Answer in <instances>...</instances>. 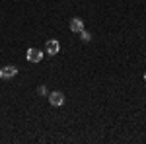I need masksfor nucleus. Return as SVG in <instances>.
I'll use <instances>...</instances> for the list:
<instances>
[{
    "instance_id": "f257e3e1",
    "label": "nucleus",
    "mask_w": 146,
    "mask_h": 144,
    "mask_svg": "<svg viewBox=\"0 0 146 144\" xmlns=\"http://www.w3.org/2000/svg\"><path fill=\"white\" fill-rule=\"evenodd\" d=\"M49 103L55 105V107L64 105V94H62V92H51V94H49Z\"/></svg>"
},
{
    "instance_id": "f03ea898",
    "label": "nucleus",
    "mask_w": 146,
    "mask_h": 144,
    "mask_svg": "<svg viewBox=\"0 0 146 144\" xmlns=\"http://www.w3.org/2000/svg\"><path fill=\"white\" fill-rule=\"evenodd\" d=\"M25 56H27L29 62H41V60H43V51L31 47V49H27V55H25Z\"/></svg>"
},
{
    "instance_id": "7ed1b4c3",
    "label": "nucleus",
    "mask_w": 146,
    "mask_h": 144,
    "mask_svg": "<svg viewBox=\"0 0 146 144\" xmlns=\"http://www.w3.org/2000/svg\"><path fill=\"white\" fill-rule=\"evenodd\" d=\"M16 74H18V68L12 66V64L0 68V78H2V80H10V78H14Z\"/></svg>"
},
{
    "instance_id": "20e7f679",
    "label": "nucleus",
    "mask_w": 146,
    "mask_h": 144,
    "mask_svg": "<svg viewBox=\"0 0 146 144\" xmlns=\"http://www.w3.org/2000/svg\"><path fill=\"white\" fill-rule=\"evenodd\" d=\"M45 51H47V55L49 56H55L58 51H60V43L56 41V39H49L45 45Z\"/></svg>"
},
{
    "instance_id": "39448f33",
    "label": "nucleus",
    "mask_w": 146,
    "mask_h": 144,
    "mask_svg": "<svg viewBox=\"0 0 146 144\" xmlns=\"http://www.w3.org/2000/svg\"><path fill=\"white\" fill-rule=\"evenodd\" d=\"M82 29H84V20H82V18H72V20H70V31L80 33Z\"/></svg>"
},
{
    "instance_id": "423d86ee",
    "label": "nucleus",
    "mask_w": 146,
    "mask_h": 144,
    "mask_svg": "<svg viewBox=\"0 0 146 144\" xmlns=\"http://www.w3.org/2000/svg\"><path fill=\"white\" fill-rule=\"evenodd\" d=\"M80 39H82L84 43H90V41H92V35H90V31L82 29V31H80Z\"/></svg>"
},
{
    "instance_id": "0eeeda50",
    "label": "nucleus",
    "mask_w": 146,
    "mask_h": 144,
    "mask_svg": "<svg viewBox=\"0 0 146 144\" xmlns=\"http://www.w3.org/2000/svg\"><path fill=\"white\" fill-rule=\"evenodd\" d=\"M37 94H39V96H45V94H47V88H45V86H39V88H37Z\"/></svg>"
},
{
    "instance_id": "6e6552de",
    "label": "nucleus",
    "mask_w": 146,
    "mask_h": 144,
    "mask_svg": "<svg viewBox=\"0 0 146 144\" xmlns=\"http://www.w3.org/2000/svg\"><path fill=\"white\" fill-rule=\"evenodd\" d=\"M144 82H146V72H144Z\"/></svg>"
}]
</instances>
